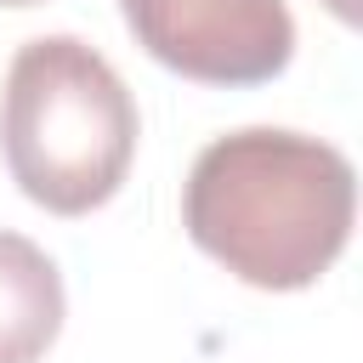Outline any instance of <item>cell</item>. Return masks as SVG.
I'll return each instance as SVG.
<instances>
[{"label": "cell", "mask_w": 363, "mask_h": 363, "mask_svg": "<svg viewBox=\"0 0 363 363\" xmlns=\"http://www.w3.org/2000/svg\"><path fill=\"white\" fill-rule=\"evenodd\" d=\"M357 216L352 159L318 136L250 125L216 136L182 187L187 238L255 289L318 284Z\"/></svg>", "instance_id": "1"}, {"label": "cell", "mask_w": 363, "mask_h": 363, "mask_svg": "<svg viewBox=\"0 0 363 363\" xmlns=\"http://www.w3.org/2000/svg\"><path fill=\"white\" fill-rule=\"evenodd\" d=\"M0 153L23 199L51 216H91L136 159V102L102 51L40 34L6 68Z\"/></svg>", "instance_id": "2"}, {"label": "cell", "mask_w": 363, "mask_h": 363, "mask_svg": "<svg viewBox=\"0 0 363 363\" xmlns=\"http://www.w3.org/2000/svg\"><path fill=\"white\" fill-rule=\"evenodd\" d=\"M136 45L199 85H267L295 57L284 0H119Z\"/></svg>", "instance_id": "3"}, {"label": "cell", "mask_w": 363, "mask_h": 363, "mask_svg": "<svg viewBox=\"0 0 363 363\" xmlns=\"http://www.w3.org/2000/svg\"><path fill=\"white\" fill-rule=\"evenodd\" d=\"M62 329V272L57 261L0 227V363H40Z\"/></svg>", "instance_id": "4"}, {"label": "cell", "mask_w": 363, "mask_h": 363, "mask_svg": "<svg viewBox=\"0 0 363 363\" xmlns=\"http://www.w3.org/2000/svg\"><path fill=\"white\" fill-rule=\"evenodd\" d=\"M0 6H40V0H0Z\"/></svg>", "instance_id": "5"}]
</instances>
